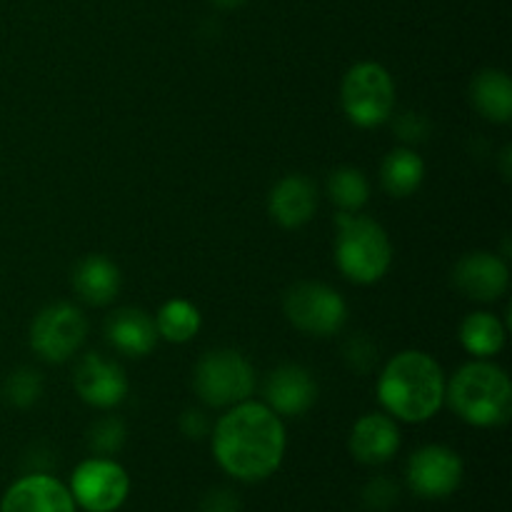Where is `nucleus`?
<instances>
[{
    "instance_id": "nucleus-29",
    "label": "nucleus",
    "mask_w": 512,
    "mask_h": 512,
    "mask_svg": "<svg viewBox=\"0 0 512 512\" xmlns=\"http://www.w3.org/2000/svg\"><path fill=\"white\" fill-rule=\"evenodd\" d=\"M200 512H240V500L230 490H213L200 503Z\"/></svg>"
},
{
    "instance_id": "nucleus-31",
    "label": "nucleus",
    "mask_w": 512,
    "mask_h": 512,
    "mask_svg": "<svg viewBox=\"0 0 512 512\" xmlns=\"http://www.w3.org/2000/svg\"><path fill=\"white\" fill-rule=\"evenodd\" d=\"M503 175H505V180L510 178V148L503 150Z\"/></svg>"
},
{
    "instance_id": "nucleus-17",
    "label": "nucleus",
    "mask_w": 512,
    "mask_h": 512,
    "mask_svg": "<svg viewBox=\"0 0 512 512\" xmlns=\"http://www.w3.org/2000/svg\"><path fill=\"white\" fill-rule=\"evenodd\" d=\"M105 338L118 353L128 358H143L158 343V330L155 320L145 310L123 308L105 320Z\"/></svg>"
},
{
    "instance_id": "nucleus-27",
    "label": "nucleus",
    "mask_w": 512,
    "mask_h": 512,
    "mask_svg": "<svg viewBox=\"0 0 512 512\" xmlns=\"http://www.w3.org/2000/svg\"><path fill=\"white\" fill-rule=\"evenodd\" d=\"M345 360L358 373H368L375 365V345L365 335H355L345 343Z\"/></svg>"
},
{
    "instance_id": "nucleus-2",
    "label": "nucleus",
    "mask_w": 512,
    "mask_h": 512,
    "mask_svg": "<svg viewBox=\"0 0 512 512\" xmlns=\"http://www.w3.org/2000/svg\"><path fill=\"white\" fill-rule=\"evenodd\" d=\"M378 398L393 418L425 423L443 408L445 375L428 353L403 350L380 373Z\"/></svg>"
},
{
    "instance_id": "nucleus-4",
    "label": "nucleus",
    "mask_w": 512,
    "mask_h": 512,
    "mask_svg": "<svg viewBox=\"0 0 512 512\" xmlns=\"http://www.w3.org/2000/svg\"><path fill=\"white\" fill-rule=\"evenodd\" d=\"M335 263L340 273L353 283H378L393 263V245L383 225L375 223L373 218L340 210Z\"/></svg>"
},
{
    "instance_id": "nucleus-19",
    "label": "nucleus",
    "mask_w": 512,
    "mask_h": 512,
    "mask_svg": "<svg viewBox=\"0 0 512 512\" xmlns=\"http://www.w3.org/2000/svg\"><path fill=\"white\" fill-rule=\"evenodd\" d=\"M470 100L485 120L510 123L512 118V83L505 70L488 68L475 75L470 85Z\"/></svg>"
},
{
    "instance_id": "nucleus-12",
    "label": "nucleus",
    "mask_w": 512,
    "mask_h": 512,
    "mask_svg": "<svg viewBox=\"0 0 512 512\" xmlns=\"http://www.w3.org/2000/svg\"><path fill=\"white\" fill-rule=\"evenodd\" d=\"M453 285L465 298L493 303L508 290L510 268L493 253H468L453 268Z\"/></svg>"
},
{
    "instance_id": "nucleus-28",
    "label": "nucleus",
    "mask_w": 512,
    "mask_h": 512,
    "mask_svg": "<svg viewBox=\"0 0 512 512\" xmlns=\"http://www.w3.org/2000/svg\"><path fill=\"white\" fill-rule=\"evenodd\" d=\"M428 128H430V123L420 113H405L403 118L398 120V125H395V130H398L400 138L408 140V143H420V140H425Z\"/></svg>"
},
{
    "instance_id": "nucleus-21",
    "label": "nucleus",
    "mask_w": 512,
    "mask_h": 512,
    "mask_svg": "<svg viewBox=\"0 0 512 512\" xmlns=\"http://www.w3.org/2000/svg\"><path fill=\"white\" fill-rule=\"evenodd\" d=\"M460 343L475 358H493L505 348V325L493 313H473L460 325Z\"/></svg>"
},
{
    "instance_id": "nucleus-9",
    "label": "nucleus",
    "mask_w": 512,
    "mask_h": 512,
    "mask_svg": "<svg viewBox=\"0 0 512 512\" xmlns=\"http://www.w3.org/2000/svg\"><path fill=\"white\" fill-rule=\"evenodd\" d=\"M70 495L85 512H115L130 495V478L110 458H90L75 468Z\"/></svg>"
},
{
    "instance_id": "nucleus-24",
    "label": "nucleus",
    "mask_w": 512,
    "mask_h": 512,
    "mask_svg": "<svg viewBox=\"0 0 512 512\" xmlns=\"http://www.w3.org/2000/svg\"><path fill=\"white\" fill-rule=\"evenodd\" d=\"M5 395H8L10 405H15V408H30L43 395V378L30 368L15 370L8 383H5Z\"/></svg>"
},
{
    "instance_id": "nucleus-3",
    "label": "nucleus",
    "mask_w": 512,
    "mask_h": 512,
    "mask_svg": "<svg viewBox=\"0 0 512 512\" xmlns=\"http://www.w3.org/2000/svg\"><path fill=\"white\" fill-rule=\"evenodd\" d=\"M445 398L450 408L475 428H498L508 423L512 413L510 378L488 360L463 365L450 385H445Z\"/></svg>"
},
{
    "instance_id": "nucleus-22",
    "label": "nucleus",
    "mask_w": 512,
    "mask_h": 512,
    "mask_svg": "<svg viewBox=\"0 0 512 512\" xmlns=\"http://www.w3.org/2000/svg\"><path fill=\"white\" fill-rule=\"evenodd\" d=\"M200 325H203L200 310L183 298L168 300L155 315L158 338H165L168 343H188L198 335Z\"/></svg>"
},
{
    "instance_id": "nucleus-11",
    "label": "nucleus",
    "mask_w": 512,
    "mask_h": 512,
    "mask_svg": "<svg viewBox=\"0 0 512 512\" xmlns=\"http://www.w3.org/2000/svg\"><path fill=\"white\" fill-rule=\"evenodd\" d=\"M73 388L83 403L108 410L123 403L130 390V383L128 375H125V370L118 363L105 360L98 353H88L83 355V360L75 368Z\"/></svg>"
},
{
    "instance_id": "nucleus-6",
    "label": "nucleus",
    "mask_w": 512,
    "mask_h": 512,
    "mask_svg": "<svg viewBox=\"0 0 512 512\" xmlns=\"http://www.w3.org/2000/svg\"><path fill=\"white\" fill-rule=\"evenodd\" d=\"M193 385L198 398L210 408H233L253 393V365L238 350H215L195 365Z\"/></svg>"
},
{
    "instance_id": "nucleus-30",
    "label": "nucleus",
    "mask_w": 512,
    "mask_h": 512,
    "mask_svg": "<svg viewBox=\"0 0 512 512\" xmlns=\"http://www.w3.org/2000/svg\"><path fill=\"white\" fill-rule=\"evenodd\" d=\"M180 430H183V435H188V438L198 440L208 433L210 423L208 418H205V413H200V410H185L183 418H180Z\"/></svg>"
},
{
    "instance_id": "nucleus-10",
    "label": "nucleus",
    "mask_w": 512,
    "mask_h": 512,
    "mask_svg": "<svg viewBox=\"0 0 512 512\" xmlns=\"http://www.w3.org/2000/svg\"><path fill=\"white\" fill-rule=\"evenodd\" d=\"M405 478H408L410 490L420 498H448L463 483V460L445 445H425L410 455Z\"/></svg>"
},
{
    "instance_id": "nucleus-16",
    "label": "nucleus",
    "mask_w": 512,
    "mask_h": 512,
    "mask_svg": "<svg viewBox=\"0 0 512 512\" xmlns=\"http://www.w3.org/2000/svg\"><path fill=\"white\" fill-rule=\"evenodd\" d=\"M318 208V190L303 175H288L280 180L268 198V210L273 220L283 228H303Z\"/></svg>"
},
{
    "instance_id": "nucleus-18",
    "label": "nucleus",
    "mask_w": 512,
    "mask_h": 512,
    "mask_svg": "<svg viewBox=\"0 0 512 512\" xmlns=\"http://www.w3.org/2000/svg\"><path fill=\"white\" fill-rule=\"evenodd\" d=\"M73 288L83 303L103 308L120 293V270L105 255H88L73 270Z\"/></svg>"
},
{
    "instance_id": "nucleus-1",
    "label": "nucleus",
    "mask_w": 512,
    "mask_h": 512,
    "mask_svg": "<svg viewBox=\"0 0 512 512\" xmlns=\"http://www.w3.org/2000/svg\"><path fill=\"white\" fill-rule=\"evenodd\" d=\"M213 455L235 480L258 483L280 468L285 455V425L265 403L233 405L213 430Z\"/></svg>"
},
{
    "instance_id": "nucleus-32",
    "label": "nucleus",
    "mask_w": 512,
    "mask_h": 512,
    "mask_svg": "<svg viewBox=\"0 0 512 512\" xmlns=\"http://www.w3.org/2000/svg\"><path fill=\"white\" fill-rule=\"evenodd\" d=\"M215 5H223V8H235V5H240L243 0H213Z\"/></svg>"
},
{
    "instance_id": "nucleus-25",
    "label": "nucleus",
    "mask_w": 512,
    "mask_h": 512,
    "mask_svg": "<svg viewBox=\"0 0 512 512\" xmlns=\"http://www.w3.org/2000/svg\"><path fill=\"white\" fill-rule=\"evenodd\" d=\"M125 425L120 418H103L90 428L88 443L100 458H108V455H115L125 445Z\"/></svg>"
},
{
    "instance_id": "nucleus-5",
    "label": "nucleus",
    "mask_w": 512,
    "mask_h": 512,
    "mask_svg": "<svg viewBox=\"0 0 512 512\" xmlns=\"http://www.w3.org/2000/svg\"><path fill=\"white\" fill-rule=\"evenodd\" d=\"M340 100L350 123L358 128H378L390 120L395 108L393 75L370 60L353 65L343 78Z\"/></svg>"
},
{
    "instance_id": "nucleus-15",
    "label": "nucleus",
    "mask_w": 512,
    "mask_h": 512,
    "mask_svg": "<svg viewBox=\"0 0 512 512\" xmlns=\"http://www.w3.org/2000/svg\"><path fill=\"white\" fill-rule=\"evenodd\" d=\"M400 450V430L390 415L368 413L350 430V453L363 465H385Z\"/></svg>"
},
{
    "instance_id": "nucleus-26",
    "label": "nucleus",
    "mask_w": 512,
    "mask_h": 512,
    "mask_svg": "<svg viewBox=\"0 0 512 512\" xmlns=\"http://www.w3.org/2000/svg\"><path fill=\"white\" fill-rule=\"evenodd\" d=\"M395 500H398V485L390 478H375L365 485L363 490V503L368 510L383 512L393 508Z\"/></svg>"
},
{
    "instance_id": "nucleus-13",
    "label": "nucleus",
    "mask_w": 512,
    "mask_h": 512,
    "mask_svg": "<svg viewBox=\"0 0 512 512\" xmlns=\"http://www.w3.org/2000/svg\"><path fill=\"white\" fill-rule=\"evenodd\" d=\"M0 512H78V505L58 478L33 473L5 490Z\"/></svg>"
},
{
    "instance_id": "nucleus-23",
    "label": "nucleus",
    "mask_w": 512,
    "mask_h": 512,
    "mask_svg": "<svg viewBox=\"0 0 512 512\" xmlns=\"http://www.w3.org/2000/svg\"><path fill=\"white\" fill-rule=\"evenodd\" d=\"M328 195L343 213H355L370 198L368 178L358 168H340L330 175Z\"/></svg>"
},
{
    "instance_id": "nucleus-8",
    "label": "nucleus",
    "mask_w": 512,
    "mask_h": 512,
    "mask_svg": "<svg viewBox=\"0 0 512 512\" xmlns=\"http://www.w3.org/2000/svg\"><path fill=\"white\" fill-rule=\"evenodd\" d=\"M88 320L75 305L53 303L35 315L30 325V348L48 363H65L85 343Z\"/></svg>"
},
{
    "instance_id": "nucleus-14",
    "label": "nucleus",
    "mask_w": 512,
    "mask_h": 512,
    "mask_svg": "<svg viewBox=\"0 0 512 512\" xmlns=\"http://www.w3.org/2000/svg\"><path fill=\"white\" fill-rule=\"evenodd\" d=\"M318 398L315 378L303 365H280L265 380V405L278 415H303Z\"/></svg>"
},
{
    "instance_id": "nucleus-7",
    "label": "nucleus",
    "mask_w": 512,
    "mask_h": 512,
    "mask_svg": "<svg viewBox=\"0 0 512 512\" xmlns=\"http://www.w3.org/2000/svg\"><path fill=\"white\" fill-rule=\"evenodd\" d=\"M285 318L298 328L300 333L315 335V338H328L340 333L348 323V305L338 290L328 288L323 283H295L285 293L283 300Z\"/></svg>"
},
{
    "instance_id": "nucleus-20",
    "label": "nucleus",
    "mask_w": 512,
    "mask_h": 512,
    "mask_svg": "<svg viewBox=\"0 0 512 512\" xmlns=\"http://www.w3.org/2000/svg\"><path fill=\"white\" fill-rule=\"evenodd\" d=\"M425 178V163L418 153L408 148L393 150L385 155L383 165H380V183H383L385 193L393 198H408L420 188Z\"/></svg>"
}]
</instances>
